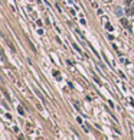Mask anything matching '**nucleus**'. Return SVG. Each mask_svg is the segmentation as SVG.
<instances>
[{"label":"nucleus","mask_w":134,"mask_h":140,"mask_svg":"<svg viewBox=\"0 0 134 140\" xmlns=\"http://www.w3.org/2000/svg\"><path fill=\"white\" fill-rule=\"evenodd\" d=\"M127 13H130V15H131V13H134V1H133V6L127 10Z\"/></svg>","instance_id":"f257e3e1"},{"label":"nucleus","mask_w":134,"mask_h":140,"mask_svg":"<svg viewBox=\"0 0 134 140\" xmlns=\"http://www.w3.org/2000/svg\"><path fill=\"white\" fill-rule=\"evenodd\" d=\"M121 23H123V25H124V26H128V22H127V20H125V19H121Z\"/></svg>","instance_id":"f03ea898"},{"label":"nucleus","mask_w":134,"mask_h":140,"mask_svg":"<svg viewBox=\"0 0 134 140\" xmlns=\"http://www.w3.org/2000/svg\"><path fill=\"white\" fill-rule=\"evenodd\" d=\"M105 26H107V29H108V31H110V32L113 31V26H111V25H110V23H107V25H105Z\"/></svg>","instance_id":"7ed1b4c3"},{"label":"nucleus","mask_w":134,"mask_h":140,"mask_svg":"<svg viewBox=\"0 0 134 140\" xmlns=\"http://www.w3.org/2000/svg\"><path fill=\"white\" fill-rule=\"evenodd\" d=\"M17 110H19V113H20V114H23V113H25V111H23V107H19Z\"/></svg>","instance_id":"20e7f679"},{"label":"nucleus","mask_w":134,"mask_h":140,"mask_svg":"<svg viewBox=\"0 0 134 140\" xmlns=\"http://www.w3.org/2000/svg\"><path fill=\"white\" fill-rule=\"evenodd\" d=\"M74 48L78 51V52H81V49H79V46H78V45H75V43H74Z\"/></svg>","instance_id":"39448f33"},{"label":"nucleus","mask_w":134,"mask_h":140,"mask_svg":"<svg viewBox=\"0 0 134 140\" xmlns=\"http://www.w3.org/2000/svg\"><path fill=\"white\" fill-rule=\"evenodd\" d=\"M131 1H133V0H125V4H127V6H128V4H130V3H131Z\"/></svg>","instance_id":"423d86ee"}]
</instances>
